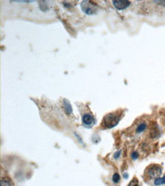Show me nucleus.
<instances>
[{
	"label": "nucleus",
	"mask_w": 165,
	"mask_h": 186,
	"mask_svg": "<svg viewBox=\"0 0 165 186\" xmlns=\"http://www.w3.org/2000/svg\"><path fill=\"white\" fill-rule=\"evenodd\" d=\"M120 121V116L117 113H110L103 117V124L107 128H112L116 126Z\"/></svg>",
	"instance_id": "nucleus-1"
},
{
	"label": "nucleus",
	"mask_w": 165,
	"mask_h": 186,
	"mask_svg": "<svg viewBox=\"0 0 165 186\" xmlns=\"http://www.w3.org/2000/svg\"><path fill=\"white\" fill-rule=\"evenodd\" d=\"M81 8L82 11L88 15L96 14L98 10V6L91 1H82L81 3Z\"/></svg>",
	"instance_id": "nucleus-2"
},
{
	"label": "nucleus",
	"mask_w": 165,
	"mask_h": 186,
	"mask_svg": "<svg viewBox=\"0 0 165 186\" xmlns=\"http://www.w3.org/2000/svg\"><path fill=\"white\" fill-rule=\"evenodd\" d=\"M162 172L161 168L158 165H152L148 169V175L151 178L158 177Z\"/></svg>",
	"instance_id": "nucleus-3"
},
{
	"label": "nucleus",
	"mask_w": 165,
	"mask_h": 186,
	"mask_svg": "<svg viewBox=\"0 0 165 186\" xmlns=\"http://www.w3.org/2000/svg\"><path fill=\"white\" fill-rule=\"evenodd\" d=\"M95 121L94 118L91 114H85L82 116V124L87 128H91V127L94 124Z\"/></svg>",
	"instance_id": "nucleus-4"
},
{
	"label": "nucleus",
	"mask_w": 165,
	"mask_h": 186,
	"mask_svg": "<svg viewBox=\"0 0 165 186\" xmlns=\"http://www.w3.org/2000/svg\"><path fill=\"white\" fill-rule=\"evenodd\" d=\"M113 4L118 10H123L130 6V2L127 0H114L113 1Z\"/></svg>",
	"instance_id": "nucleus-5"
},
{
	"label": "nucleus",
	"mask_w": 165,
	"mask_h": 186,
	"mask_svg": "<svg viewBox=\"0 0 165 186\" xmlns=\"http://www.w3.org/2000/svg\"><path fill=\"white\" fill-rule=\"evenodd\" d=\"M154 184L155 185H161L165 184V175L163 178H157L155 180H154Z\"/></svg>",
	"instance_id": "nucleus-6"
},
{
	"label": "nucleus",
	"mask_w": 165,
	"mask_h": 186,
	"mask_svg": "<svg viewBox=\"0 0 165 186\" xmlns=\"http://www.w3.org/2000/svg\"><path fill=\"white\" fill-rule=\"evenodd\" d=\"M64 105L65 107V111L67 112L68 114H70L72 112V108H71V105L67 100H64Z\"/></svg>",
	"instance_id": "nucleus-7"
},
{
	"label": "nucleus",
	"mask_w": 165,
	"mask_h": 186,
	"mask_svg": "<svg viewBox=\"0 0 165 186\" xmlns=\"http://www.w3.org/2000/svg\"><path fill=\"white\" fill-rule=\"evenodd\" d=\"M145 128H146V124L142 123V124H141L138 125L136 131L138 132V133H141V132L144 131V130H145Z\"/></svg>",
	"instance_id": "nucleus-8"
},
{
	"label": "nucleus",
	"mask_w": 165,
	"mask_h": 186,
	"mask_svg": "<svg viewBox=\"0 0 165 186\" xmlns=\"http://www.w3.org/2000/svg\"><path fill=\"white\" fill-rule=\"evenodd\" d=\"M112 179H113V182L118 183V182H120V175H119V174H118V173H115L114 175H113Z\"/></svg>",
	"instance_id": "nucleus-9"
},
{
	"label": "nucleus",
	"mask_w": 165,
	"mask_h": 186,
	"mask_svg": "<svg viewBox=\"0 0 165 186\" xmlns=\"http://www.w3.org/2000/svg\"><path fill=\"white\" fill-rule=\"evenodd\" d=\"M128 186H138V179L134 178L133 180L131 181L130 182H129V185Z\"/></svg>",
	"instance_id": "nucleus-10"
},
{
	"label": "nucleus",
	"mask_w": 165,
	"mask_h": 186,
	"mask_svg": "<svg viewBox=\"0 0 165 186\" xmlns=\"http://www.w3.org/2000/svg\"><path fill=\"white\" fill-rule=\"evenodd\" d=\"M1 186H10V183H9V181L2 179L1 181Z\"/></svg>",
	"instance_id": "nucleus-11"
},
{
	"label": "nucleus",
	"mask_w": 165,
	"mask_h": 186,
	"mask_svg": "<svg viewBox=\"0 0 165 186\" xmlns=\"http://www.w3.org/2000/svg\"><path fill=\"white\" fill-rule=\"evenodd\" d=\"M138 157V153H137V152H133V153H132V158H133V159H136Z\"/></svg>",
	"instance_id": "nucleus-12"
},
{
	"label": "nucleus",
	"mask_w": 165,
	"mask_h": 186,
	"mask_svg": "<svg viewBox=\"0 0 165 186\" xmlns=\"http://www.w3.org/2000/svg\"><path fill=\"white\" fill-rule=\"evenodd\" d=\"M120 153H121V151H118V152H116V153L114 154V158H115V159H117V158L119 157V156H120Z\"/></svg>",
	"instance_id": "nucleus-13"
},
{
	"label": "nucleus",
	"mask_w": 165,
	"mask_h": 186,
	"mask_svg": "<svg viewBox=\"0 0 165 186\" xmlns=\"http://www.w3.org/2000/svg\"><path fill=\"white\" fill-rule=\"evenodd\" d=\"M158 2H161V4H162V5H164V6H165V1H158Z\"/></svg>",
	"instance_id": "nucleus-14"
}]
</instances>
